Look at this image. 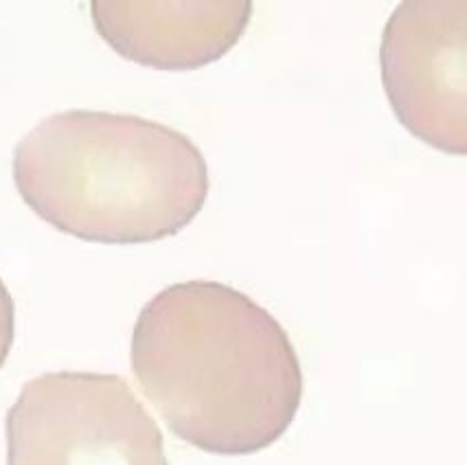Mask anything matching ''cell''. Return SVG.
Returning a JSON list of instances; mask_svg holds the SVG:
<instances>
[{
	"mask_svg": "<svg viewBox=\"0 0 467 465\" xmlns=\"http://www.w3.org/2000/svg\"><path fill=\"white\" fill-rule=\"evenodd\" d=\"M387 97L423 143L467 151V0H406L379 46Z\"/></svg>",
	"mask_w": 467,
	"mask_h": 465,
	"instance_id": "277c9868",
	"label": "cell"
},
{
	"mask_svg": "<svg viewBox=\"0 0 467 465\" xmlns=\"http://www.w3.org/2000/svg\"><path fill=\"white\" fill-rule=\"evenodd\" d=\"M16 336V305L7 285L0 279V369L7 362Z\"/></svg>",
	"mask_w": 467,
	"mask_h": 465,
	"instance_id": "8992f818",
	"label": "cell"
},
{
	"mask_svg": "<svg viewBox=\"0 0 467 465\" xmlns=\"http://www.w3.org/2000/svg\"><path fill=\"white\" fill-rule=\"evenodd\" d=\"M14 182L53 229L99 244L176 235L209 196V170L187 134L143 117L67 110L14 151Z\"/></svg>",
	"mask_w": 467,
	"mask_h": 465,
	"instance_id": "7a4b0ae2",
	"label": "cell"
},
{
	"mask_svg": "<svg viewBox=\"0 0 467 465\" xmlns=\"http://www.w3.org/2000/svg\"><path fill=\"white\" fill-rule=\"evenodd\" d=\"M97 34L119 56L161 70H193L226 56L253 18L248 0H95Z\"/></svg>",
	"mask_w": 467,
	"mask_h": 465,
	"instance_id": "5b68a950",
	"label": "cell"
},
{
	"mask_svg": "<svg viewBox=\"0 0 467 465\" xmlns=\"http://www.w3.org/2000/svg\"><path fill=\"white\" fill-rule=\"evenodd\" d=\"M130 358L167 429L211 454L275 446L301 407V360L284 326L220 281H182L145 303Z\"/></svg>",
	"mask_w": 467,
	"mask_h": 465,
	"instance_id": "6da1fadb",
	"label": "cell"
},
{
	"mask_svg": "<svg viewBox=\"0 0 467 465\" xmlns=\"http://www.w3.org/2000/svg\"><path fill=\"white\" fill-rule=\"evenodd\" d=\"M7 465H170L165 439L126 377L42 373L5 419Z\"/></svg>",
	"mask_w": 467,
	"mask_h": 465,
	"instance_id": "3957f363",
	"label": "cell"
}]
</instances>
